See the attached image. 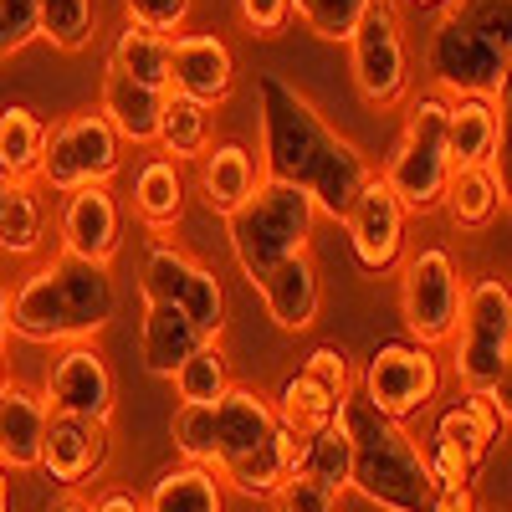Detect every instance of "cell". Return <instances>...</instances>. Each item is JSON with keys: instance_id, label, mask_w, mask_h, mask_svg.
I'll use <instances>...</instances> for the list:
<instances>
[{"instance_id": "1", "label": "cell", "mask_w": 512, "mask_h": 512, "mask_svg": "<svg viewBox=\"0 0 512 512\" xmlns=\"http://www.w3.org/2000/svg\"><path fill=\"white\" fill-rule=\"evenodd\" d=\"M256 113H262V164H256L262 180H282L292 190H303L318 216L344 221L364 180L374 175L369 154L338 134L277 72L256 77Z\"/></svg>"}, {"instance_id": "2", "label": "cell", "mask_w": 512, "mask_h": 512, "mask_svg": "<svg viewBox=\"0 0 512 512\" xmlns=\"http://www.w3.org/2000/svg\"><path fill=\"white\" fill-rule=\"evenodd\" d=\"M512 67V0H446L431 36H425V77L451 98H492L507 93Z\"/></svg>"}, {"instance_id": "3", "label": "cell", "mask_w": 512, "mask_h": 512, "mask_svg": "<svg viewBox=\"0 0 512 512\" xmlns=\"http://www.w3.org/2000/svg\"><path fill=\"white\" fill-rule=\"evenodd\" d=\"M118 313V287L108 267H88L72 256L36 262L11 292V333L26 344H88Z\"/></svg>"}, {"instance_id": "4", "label": "cell", "mask_w": 512, "mask_h": 512, "mask_svg": "<svg viewBox=\"0 0 512 512\" xmlns=\"http://www.w3.org/2000/svg\"><path fill=\"white\" fill-rule=\"evenodd\" d=\"M338 431L349 436V451H354L349 492H359L379 512H431L436 482L425 472L420 441L400 420H384L359 395H349L338 405Z\"/></svg>"}, {"instance_id": "5", "label": "cell", "mask_w": 512, "mask_h": 512, "mask_svg": "<svg viewBox=\"0 0 512 512\" xmlns=\"http://www.w3.org/2000/svg\"><path fill=\"white\" fill-rule=\"evenodd\" d=\"M313 226H318L313 200L303 190L282 185V180H262L226 216L231 256H236V267L246 272L251 287L262 282L272 267H282L287 256H303L308 241H313Z\"/></svg>"}, {"instance_id": "6", "label": "cell", "mask_w": 512, "mask_h": 512, "mask_svg": "<svg viewBox=\"0 0 512 512\" xmlns=\"http://www.w3.org/2000/svg\"><path fill=\"white\" fill-rule=\"evenodd\" d=\"M446 98L425 93L410 103L405 128L384 159L379 180L390 185V195L400 200L405 216H425V210H441V190H446Z\"/></svg>"}, {"instance_id": "7", "label": "cell", "mask_w": 512, "mask_h": 512, "mask_svg": "<svg viewBox=\"0 0 512 512\" xmlns=\"http://www.w3.org/2000/svg\"><path fill=\"white\" fill-rule=\"evenodd\" d=\"M451 374L461 379L466 395L492 390L497 379H507L512 359V292L502 277H477L461 292V318L451 333Z\"/></svg>"}, {"instance_id": "8", "label": "cell", "mask_w": 512, "mask_h": 512, "mask_svg": "<svg viewBox=\"0 0 512 512\" xmlns=\"http://www.w3.org/2000/svg\"><path fill=\"white\" fill-rule=\"evenodd\" d=\"M118 169H123V144L103 123V113H72V118L47 128L36 185L52 195H72L82 185H108Z\"/></svg>"}, {"instance_id": "9", "label": "cell", "mask_w": 512, "mask_h": 512, "mask_svg": "<svg viewBox=\"0 0 512 512\" xmlns=\"http://www.w3.org/2000/svg\"><path fill=\"white\" fill-rule=\"evenodd\" d=\"M461 277H456V262L451 251L441 246H425L415 256L400 262V318L410 328V344H451L456 333V318H461Z\"/></svg>"}, {"instance_id": "10", "label": "cell", "mask_w": 512, "mask_h": 512, "mask_svg": "<svg viewBox=\"0 0 512 512\" xmlns=\"http://www.w3.org/2000/svg\"><path fill=\"white\" fill-rule=\"evenodd\" d=\"M349 57H354V88L369 108H395L410 93V52L395 0H369L364 6L349 36Z\"/></svg>"}, {"instance_id": "11", "label": "cell", "mask_w": 512, "mask_h": 512, "mask_svg": "<svg viewBox=\"0 0 512 512\" xmlns=\"http://www.w3.org/2000/svg\"><path fill=\"white\" fill-rule=\"evenodd\" d=\"M436 390H441V364H436V349L425 344H384L359 374V400L400 425L431 405Z\"/></svg>"}, {"instance_id": "12", "label": "cell", "mask_w": 512, "mask_h": 512, "mask_svg": "<svg viewBox=\"0 0 512 512\" xmlns=\"http://www.w3.org/2000/svg\"><path fill=\"white\" fill-rule=\"evenodd\" d=\"M354 395V374H349V359L344 349H313L303 359V369H297L287 384H282V395L272 400L277 410V425L292 436H318L328 431V425L338 420V405H344Z\"/></svg>"}, {"instance_id": "13", "label": "cell", "mask_w": 512, "mask_h": 512, "mask_svg": "<svg viewBox=\"0 0 512 512\" xmlns=\"http://www.w3.org/2000/svg\"><path fill=\"white\" fill-rule=\"evenodd\" d=\"M41 400H47L52 415L108 425L113 405H118V384H113L108 359L93 344H67L52 359V369H47V390H41Z\"/></svg>"}, {"instance_id": "14", "label": "cell", "mask_w": 512, "mask_h": 512, "mask_svg": "<svg viewBox=\"0 0 512 512\" xmlns=\"http://www.w3.org/2000/svg\"><path fill=\"white\" fill-rule=\"evenodd\" d=\"M57 241L62 256L88 267H113V256L123 246V210L108 185H82L62 200L57 210Z\"/></svg>"}, {"instance_id": "15", "label": "cell", "mask_w": 512, "mask_h": 512, "mask_svg": "<svg viewBox=\"0 0 512 512\" xmlns=\"http://www.w3.org/2000/svg\"><path fill=\"white\" fill-rule=\"evenodd\" d=\"M236 88V57L216 31H180L169 36V93H180L216 113Z\"/></svg>"}, {"instance_id": "16", "label": "cell", "mask_w": 512, "mask_h": 512, "mask_svg": "<svg viewBox=\"0 0 512 512\" xmlns=\"http://www.w3.org/2000/svg\"><path fill=\"white\" fill-rule=\"evenodd\" d=\"M344 231H349V246H354L364 272H395L400 267V256H405V210H400V200L390 195V185H384L379 175L364 180L359 200L344 216Z\"/></svg>"}, {"instance_id": "17", "label": "cell", "mask_w": 512, "mask_h": 512, "mask_svg": "<svg viewBox=\"0 0 512 512\" xmlns=\"http://www.w3.org/2000/svg\"><path fill=\"white\" fill-rule=\"evenodd\" d=\"M108 456V425L93 420H72V415H52L47 420V436H41V472L62 487L88 482Z\"/></svg>"}, {"instance_id": "18", "label": "cell", "mask_w": 512, "mask_h": 512, "mask_svg": "<svg viewBox=\"0 0 512 512\" xmlns=\"http://www.w3.org/2000/svg\"><path fill=\"white\" fill-rule=\"evenodd\" d=\"M502 149V103L492 98H451L446 103V164L482 169Z\"/></svg>"}, {"instance_id": "19", "label": "cell", "mask_w": 512, "mask_h": 512, "mask_svg": "<svg viewBox=\"0 0 512 512\" xmlns=\"http://www.w3.org/2000/svg\"><path fill=\"white\" fill-rule=\"evenodd\" d=\"M159 108H164V93L144 88V82L123 77V72H103V88H98V113L103 123L118 134V144H134V149H154L159 139Z\"/></svg>"}, {"instance_id": "20", "label": "cell", "mask_w": 512, "mask_h": 512, "mask_svg": "<svg viewBox=\"0 0 512 512\" xmlns=\"http://www.w3.org/2000/svg\"><path fill=\"white\" fill-rule=\"evenodd\" d=\"M256 292H262L267 303V318L282 328V333H303L313 328L318 318V303H323V287H318V267L313 256H287L282 267H272L262 282H256Z\"/></svg>"}, {"instance_id": "21", "label": "cell", "mask_w": 512, "mask_h": 512, "mask_svg": "<svg viewBox=\"0 0 512 512\" xmlns=\"http://www.w3.org/2000/svg\"><path fill=\"white\" fill-rule=\"evenodd\" d=\"M502 431L507 425L492 415V405L482 400V395H466V400H456L451 410H441V420H436V431H431V446H441V451H451L466 472H482V461L497 451V441H502Z\"/></svg>"}, {"instance_id": "22", "label": "cell", "mask_w": 512, "mask_h": 512, "mask_svg": "<svg viewBox=\"0 0 512 512\" xmlns=\"http://www.w3.org/2000/svg\"><path fill=\"white\" fill-rule=\"evenodd\" d=\"M277 436V410L267 395L246 390V384H231V390L216 400V461H236L246 451H256L262 441ZM216 466V472H221Z\"/></svg>"}, {"instance_id": "23", "label": "cell", "mask_w": 512, "mask_h": 512, "mask_svg": "<svg viewBox=\"0 0 512 512\" xmlns=\"http://www.w3.org/2000/svg\"><path fill=\"white\" fill-rule=\"evenodd\" d=\"M47 420H52V410L36 390L6 384V390H0V466H11V472H36Z\"/></svg>"}, {"instance_id": "24", "label": "cell", "mask_w": 512, "mask_h": 512, "mask_svg": "<svg viewBox=\"0 0 512 512\" xmlns=\"http://www.w3.org/2000/svg\"><path fill=\"white\" fill-rule=\"evenodd\" d=\"M303 441H308V436H292V431H282V425H277V436H272V441H262L256 451H246V456L226 461L216 477H221V482H231L241 497H272V492L297 472Z\"/></svg>"}, {"instance_id": "25", "label": "cell", "mask_w": 512, "mask_h": 512, "mask_svg": "<svg viewBox=\"0 0 512 512\" xmlns=\"http://www.w3.org/2000/svg\"><path fill=\"white\" fill-rule=\"evenodd\" d=\"M205 344L195 333V323L175 308V303H149L144 308V323H139V354H144V369L154 379H175V369Z\"/></svg>"}, {"instance_id": "26", "label": "cell", "mask_w": 512, "mask_h": 512, "mask_svg": "<svg viewBox=\"0 0 512 512\" xmlns=\"http://www.w3.org/2000/svg\"><path fill=\"white\" fill-rule=\"evenodd\" d=\"M256 185H262V169H256V154L246 144H210L200 154V200L216 216H231Z\"/></svg>"}, {"instance_id": "27", "label": "cell", "mask_w": 512, "mask_h": 512, "mask_svg": "<svg viewBox=\"0 0 512 512\" xmlns=\"http://www.w3.org/2000/svg\"><path fill=\"white\" fill-rule=\"evenodd\" d=\"M441 205H446V216H451L461 231H487V226L502 216V205H507V190H502L497 164L451 169L446 190H441Z\"/></svg>"}, {"instance_id": "28", "label": "cell", "mask_w": 512, "mask_h": 512, "mask_svg": "<svg viewBox=\"0 0 512 512\" xmlns=\"http://www.w3.org/2000/svg\"><path fill=\"white\" fill-rule=\"evenodd\" d=\"M134 216L149 226V231H175L180 216H185V175L175 159L164 154H149L134 175Z\"/></svg>"}, {"instance_id": "29", "label": "cell", "mask_w": 512, "mask_h": 512, "mask_svg": "<svg viewBox=\"0 0 512 512\" xmlns=\"http://www.w3.org/2000/svg\"><path fill=\"white\" fill-rule=\"evenodd\" d=\"M139 507L144 512H226V492H221V477L210 466L185 461V466H169Z\"/></svg>"}, {"instance_id": "30", "label": "cell", "mask_w": 512, "mask_h": 512, "mask_svg": "<svg viewBox=\"0 0 512 512\" xmlns=\"http://www.w3.org/2000/svg\"><path fill=\"white\" fill-rule=\"evenodd\" d=\"M41 236H47V205H41L36 185L0 180V251L6 256H36Z\"/></svg>"}, {"instance_id": "31", "label": "cell", "mask_w": 512, "mask_h": 512, "mask_svg": "<svg viewBox=\"0 0 512 512\" xmlns=\"http://www.w3.org/2000/svg\"><path fill=\"white\" fill-rule=\"evenodd\" d=\"M41 149H47V123H41L31 108H21V103L0 108V180L36 185Z\"/></svg>"}, {"instance_id": "32", "label": "cell", "mask_w": 512, "mask_h": 512, "mask_svg": "<svg viewBox=\"0 0 512 512\" xmlns=\"http://www.w3.org/2000/svg\"><path fill=\"white\" fill-rule=\"evenodd\" d=\"M154 149H159L164 159H175V164L200 159V154L210 149V108H200V103H190V98H180V93H164Z\"/></svg>"}, {"instance_id": "33", "label": "cell", "mask_w": 512, "mask_h": 512, "mask_svg": "<svg viewBox=\"0 0 512 512\" xmlns=\"http://www.w3.org/2000/svg\"><path fill=\"white\" fill-rule=\"evenodd\" d=\"M108 67L123 72V77H134V82H144V88H154V93H169V36L123 26L118 41H113Z\"/></svg>"}, {"instance_id": "34", "label": "cell", "mask_w": 512, "mask_h": 512, "mask_svg": "<svg viewBox=\"0 0 512 512\" xmlns=\"http://www.w3.org/2000/svg\"><path fill=\"white\" fill-rule=\"evenodd\" d=\"M292 477H308L318 487H328L333 497L349 492V477H354V451H349V436L338 431V420L328 425V431L308 436L303 441V456H297V472Z\"/></svg>"}, {"instance_id": "35", "label": "cell", "mask_w": 512, "mask_h": 512, "mask_svg": "<svg viewBox=\"0 0 512 512\" xmlns=\"http://www.w3.org/2000/svg\"><path fill=\"white\" fill-rule=\"evenodd\" d=\"M175 395L180 405H216L226 390H231V364H226V349L221 338H205V344L175 369Z\"/></svg>"}, {"instance_id": "36", "label": "cell", "mask_w": 512, "mask_h": 512, "mask_svg": "<svg viewBox=\"0 0 512 512\" xmlns=\"http://www.w3.org/2000/svg\"><path fill=\"white\" fill-rule=\"evenodd\" d=\"M36 41L82 52L93 41V0H36Z\"/></svg>"}, {"instance_id": "37", "label": "cell", "mask_w": 512, "mask_h": 512, "mask_svg": "<svg viewBox=\"0 0 512 512\" xmlns=\"http://www.w3.org/2000/svg\"><path fill=\"white\" fill-rule=\"evenodd\" d=\"M175 308L195 323L200 338H221L226 333V287H221L216 272L200 267V262L190 267V277H185V287L175 297Z\"/></svg>"}, {"instance_id": "38", "label": "cell", "mask_w": 512, "mask_h": 512, "mask_svg": "<svg viewBox=\"0 0 512 512\" xmlns=\"http://www.w3.org/2000/svg\"><path fill=\"white\" fill-rule=\"evenodd\" d=\"M169 441L190 466H210L216 472V405H180L169 420Z\"/></svg>"}, {"instance_id": "39", "label": "cell", "mask_w": 512, "mask_h": 512, "mask_svg": "<svg viewBox=\"0 0 512 512\" xmlns=\"http://www.w3.org/2000/svg\"><path fill=\"white\" fill-rule=\"evenodd\" d=\"M190 267H195V262H190L180 246L154 241V246L144 251V277H139V287H144V308H149V303H175L180 287H185V277H190Z\"/></svg>"}, {"instance_id": "40", "label": "cell", "mask_w": 512, "mask_h": 512, "mask_svg": "<svg viewBox=\"0 0 512 512\" xmlns=\"http://www.w3.org/2000/svg\"><path fill=\"white\" fill-rule=\"evenodd\" d=\"M287 6L308 21L313 36H323V41H349L369 0H287Z\"/></svg>"}, {"instance_id": "41", "label": "cell", "mask_w": 512, "mask_h": 512, "mask_svg": "<svg viewBox=\"0 0 512 512\" xmlns=\"http://www.w3.org/2000/svg\"><path fill=\"white\" fill-rule=\"evenodd\" d=\"M128 26L154 31V36H180L190 21V0H123Z\"/></svg>"}, {"instance_id": "42", "label": "cell", "mask_w": 512, "mask_h": 512, "mask_svg": "<svg viewBox=\"0 0 512 512\" xmlns=\"http://www.w3.org/2000/svg\"><path fill=\"white\" fill-rule=\"evenodd\" d=\"M36 41V0H0V62Z\"/></svg>"}, {"instance_id": "43", "label": "cell", "mask_w": 512, "mask_h": 512, "mask_svg": "<svg viewBox=\"0 0 512 512\" xmlns=\"http://www.w3.org/2000/svg\"><path fill=\"white\" fill-rule=\"evenodd\" d=\"M272 507L277 512H338V497L308 477H287L277 492H272Z\"/></svg>"}, {"instance_id": "44", "label": "cell", "mask_w": 512, "mask_h": 512, "mask_svg": "<svg viewBox=\"0 0 512 512\" xmlns=\"http://www.w3.org/2000/svg\"><path fill=\"white\" fill-rule=\"evenodd\" d=\"M236 11H241V21H246L251 36H282L287 21H292L287 0H236Z\"/></svg>"}, {"instance_id": "45", "label": "cell", "mask_w": 512, "mask_h": 512, "mask_svg": "<svg viewBox=\"0 0 512 512\" xmlns=\"http://www.w3.org/2000/svg\"><path fill=\"white\" fill-rule=\"evenodd\" d=\"M431 512H477V497H472V487H436Z\"/></svg>"}, {"instance_id": "46", "label": "cell", "mask_w": 512, "mask_h": 512, "mask_svg": "<svg viewBox=\"0 0 512 512\" xmlns=\"http://www.w3.org/2000/svg\"><path fill=\"white\" fill-rule=\"evenodd\" d=\"M88 512H144L134 492H123V487H108L98 502H88Z\"/></svg>"}, {"instance_id": "47", "label": "cell", "mask_w": 512, "mask_h": 512, "mask_svg": "<svg viewBox=\"0 0 512 512\" xmlns=\"http://www.w3.org/2000/svg\"><path fill=\"white\" fill-rule=\"evenodd\" d=\"M6 338H11V287L0 277V349H6Z\"/></svg>"}, {"instance_id": "48", "label": "cell", "mask_w": 512, "mask_h": 512, "mask_svg": "<svg viewBox=\"0 0 512 512\" xmlns=\"http://www.w3.org/2000/svg\"><path fill=\"white\" fill-rule=\"evenodd\" d=\"M52 512H88V502H82V497H62Z\"/></svg>"}, {"instance_id": "49", "label": "cell", "mask_w": 512, "mask_h": 512, "mask_svg": "<svg viewBox=\"0 0 512 512\" xmlns=\"http://www.w3.org/2000/svg\"><path fill=\"white\" fill-rule=\"evenodd\" d=\"M11 507V482H6V466H0V512Z\"/></svg>"}, {"instance_id": "50", "label": "cell", "mask_w": 512, "mask_h": 512, "mask_svg": "<svg viewBox=\"0 0 512 512\" xmlns=\"http://www.w3.org/2000/svg\"><path fill=\"white\" fill-rule=\"evenodd\" d=\"M6 384H11V374H6V354H0V390H6Z\"/></svg>"}, {"instance_id": "51", "label": "cell", "mask_w": 512, "mask_h": 512, "mask_svg": "<svg viewBox=\"0 0 512 512\" xmlns=\"http://www.w3.org/2000/svg\"><path fill=\"white\" fill-rule=\"evenodd\" d=\"M410 6H446V0H410Z\"/></svg>"}]
</instances>
